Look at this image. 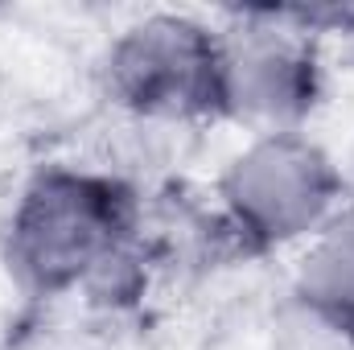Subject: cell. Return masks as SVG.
Returning <instances> with one entry per match:
<instances>
[{
  "instance_id": "obj_2",
  "label": "cell",
  "mask_w": 354,
  "mask_h": 350,
  "mask_svg": "<svg viewBox=\"0 0 354 350\" xmlns=\"http://www.w3.org/2000/svg\"><path fill=\"white\" fill-rule=\"evenodd\" d=\"M346 177L301 128L260 132L218 177L223 219L248 252L317 235L346 206Z\"/></svg>"
},
{
  "instance_id": "obj_1",
  "label": "cell",
  "mask_w": 354,
  "mask_h": 350,
  "mask_svg": "<svg viewBox=\"0 0 354 350\" xmlns=\"http://www.w3.org/2000/svg\"><path fill=\"white\" fill-rule=\"evenodd\" d=\"M140 198L128 181L75 165H46L25 181L4 252L17 280L41 297L99 293V284L136 256Z\"/></svg>"
},
{
  "instance_id": "obj_5",
  "label": "cell",
  "mask_w": 354,
  "mask_h": 350,
  "mask_svg": "<svg viewBox=\"0 0 354 350\" xmlns=\"http://www.w3.org/2000/svg\"><path fill=\"white\" fill-rule=\"evenodd\" d=\"M292 301L354 334V202H346L317 235L305 239Z\"/></svg>"
},
{
  "instance_id": "obj_4",
  "label": "cell",
  "mask_w": 354,
  "mask_h": 350,
  "mask_svg": "<svg viewBox=\"0 0 354 350\" xmlns=\"http://www.w3.org/2000/svg\"><path fill=\"white\" fill-rule=\"evenodd\" d=\"M223 37V116L292 132L322 95L313 37L280 8H248Z\"/></svg>"
},
{
  "instance_id": "obj_6",
  "label": "cell",
  "mask_w": 354,
  "mask_h": 350,
  "mask_svg": "<svg viewBox=\"0 0 354 350\" xmlns=\"http://www.w3.org/2000/svg\"><path fill=\"white\" fill-rule=\"evenodd\" d=\"M276 350H354V334L288 297V305L276 317Z\"/></svg>"
},
{
  "instance_id": "obj_3",
  "label": "cell",
  "mask_w": 354,
  "mask_h": 350,
  "mask_svg": "<svg viewBox=\"0 0 354 350\" xmlns=\"http://www.w3.org/2000/svg\"><path fill=\"white\" fill-rule=\"evenodd\" d=\"M103 83L111 103L136 120L189 124L223 116V37L198 17L149 12L107 46Z\"/></svg>"
}]
</instances>
